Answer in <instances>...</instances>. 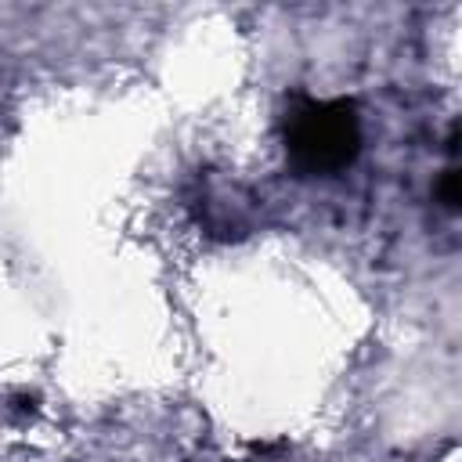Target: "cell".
Wrapping results in <instances>:
<instances>
[{"label":"cell","instance_id":"6da1fadb","mask_svg":"<svg viewBox=\"0 0 462 462\" xmlns=\"http://www.w3.org/2000/svg\"><path fill=\"white\" fill-rule=\"evenodd\" d=\"M285 155L303 177H336L361 152V116L346 97H296L282 126Z\"/></svg>","mask_w":462,"mask_h":462},{"label":"cell","instance_id":"7a4b0ae2","mask_svg":"<svg viewBox=\"0 0 462 462\" xmlns=\"http://www.w3.org/2000/svg\"><path fill=\"white\" fill-rule=\"evenodd\" d=\"M440 202L448 209H458V170L455 166L444 170V177H440Z\"/></svg>","mask_w":462,"mask_h":462}]
</instances>
